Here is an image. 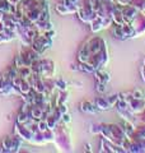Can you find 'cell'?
<instances>
[{"mask_svg": "<svg viewBox=\"0 0 145 153\" xmlns=\"http://www.w3.org/2000/svg\"><path fill=\"white\" fill-rule=\"evenodd\" d=\"M115 36L117 38H120V40H127L124 31H122V27L118 26V25H116V27H115Z\"/></svg>", "mask_w": 145, "mask_h": 153, "instance_id": "obj_1", "label": "cell"}, {"mask_svg": "<svg viewBox=\"0 0 145 153\" xmlns=\"http://www.w3.org/2000/svg\"><path fill=\"white\" fill-rule=\"evenodd\" d=\"M132 97L134 98H136V100H141L143 98V92L140 89H136L135 92L132 93Z\"/></svg>", "mask_w": 145, "mask_h": 153, "instance_id": "obj_2", "label": "cell"}]
</instances>
